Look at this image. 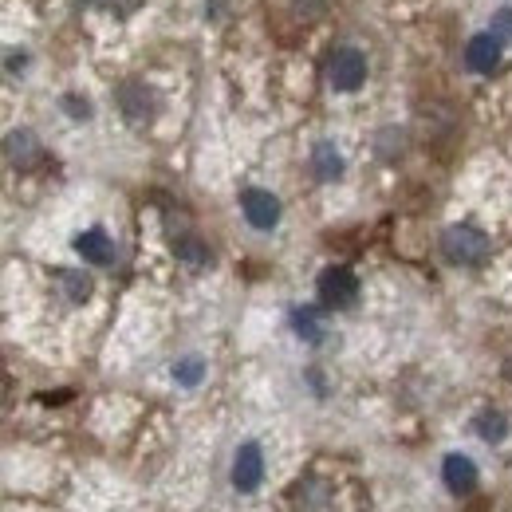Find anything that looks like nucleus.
Listing matches in <instances>:
<instances>
[{
    "label": "nucleus",
    "mask_w": 512,
    "mask_h": 512,
    "mask_svg": "<svg viewBox=\"0 0 512 512\" xmlns=\"http://www.w3.org/2000/svg\"><path fill=\"white\" fill-rule=\"evenodd\" d=\"M442 249L453 264H465V268H473V264H485V256H489V237L481 233V229H473V225H449L446 233H442Z\"/></svg>",
    "instance_id": "f257e3e1"
},
{
    "label": "nucleus",
    "mask_w": 512,
    "mask_h": 512,
    "mask_svg": "<svg viewBox=\"0 0 512 512\" xmlns=\"http://www.w3.org/2000/svg\"><path fill=\"white\" fill-rule=\"evenodd\" d=\"M363 79H367V60H363L359 48H339V52L331 56V64H327V83H331L335 91H359Z\"/></svg>",
    "instance_id": "f03ea898"
},
{
    "label": "nucleus",
    "mask_w": 512,
    "mask_h": 512,
    "mask_svg": "<svg viewBox=\"0 0 512 512\" xmlns=\"http://www.w3.org/2000/svg\"><path fill=\"white\" fill-rule=\"evenodd\" d=\"M320 300L327 308H351L359 300V280L351 268H327L320 276Z\"/></svg>",
    "instance_id": "7ed1b4c3"
},
{
    "label": "nucleus",
    "mask_w": 512,
    "mask_h": 512,
    "mask_svg": "<svg viewBox=\"0 0 512 512\" xmlns=\"http://www.w3.org/2000/svg\"><path fill=\"white\" fill-rule=\"evenodd\" d=\"M260 481H264V453L256 442H245L233 457V489L253 493V489H260Z\"/></svg>",
    "instance_id": "20e7f679"
},
{
    "label": "nucleus",
    "mask_w": 512,
    "mask_h": 512,
    "mask_svg": "<svg viewBox=\"0 0 512 512\" xmlns=\"http://www.w3.org/2000/svg\"><path fill=\"white\" fill-rule=\"evenodd\" d=\"M241 209H245L253 229H276V221H280V201L268 190H256V186L241 193Z\"/></svg>",
    "instance_id": "39448f33"
},
{
    "label": "nucleus",
    "mask_w": 512,
    "mask_h": 512,
    "mask_svg": "<svg viewBox=\"0 0 512 512\" xmlns=\"http://www.w3.org/2000/svg\"><path fill=\"white\" fill-rule=\"evenodd\" d=\"M501 48H505V44H501L497 36H489V32L473 36L469 48H465V67L477 71V75H493V71L501 67Z\"/></svg>",
    "instance_id": "423d86ee"
},
{
    "label": "nucleus",
    "mask_w": 512,
    "mask_h": 512,
    "mask_svg": "<svg viewBox=\"0 0 512 512\" xmlns=\"http://www.w3.org/2000/svg\"><path fill=\"white\" fill-rule=\"evenodd\" d=\"M442 477H446V489L453 497H469L477 489V465L465 453H449L446 465H442Z\"/></svg>",
    "instance_id": "0eeeda50"
},
{
    "label": "nucleus",
    "mask_w": 512,
    "mask_h": 512,
    "mask_svg": "<svg viewBox=\"0 0 512 512\" xmlns=\"http://www.w3.org/2000/svg\"><path fill=\"white\" fill-rule=\"evenodd\" d=\"M119 107H123V115H127L130 123H146V119L154 115V95H150L146 83L127 79V83L119 87Z\"/></svg>",
    "instance_id": "6e6552de"
},
{
    "label": "nucleus",
    "mask_w": 512,
    "mask_h": 512,
    "mask_svg": "<svg viewBox=\"0 0 512 512\" xmlns=\"http://www.w3.org/2000/svg\"><path fill=\"white\" fill-rule=\"evenodd\" d=\"M75 253L83 256L87 264H111L115 260V245H111V237L103 229H87V233L75 237Z\"/></svg>",
    "instance_id": "1a4fd4ad"
},
{
    "label": "nucleus",
    "mask_w": 512,
    "mask_h": 512,
    "mask_svg": "<svg viewBox=\"0 0 512 512\" xmlns=\"http://www.w3.org/2000/svg\"><path fill=\"white\" fill-rule=\"evenodd\" d=\"M36 158H40L36 134H32V130H12V134H8V162L24 170V166H32Z\"/></svg>",
    "instance_id": "9d476101"
},
{
    "label": "nucleus",
    "mask_w": 512,
    "mask_h": 512,
    "mask_svg": "<svg viewBox=\"0 0 512 512\" xmlns=\"http://www.w3.org/2000/svg\"><path fill=\"white\" fill-rule=\"evenodd\" d=\"M312 166H316V174H320L323 182H335V178L343 174V158H339V150H335L331 142H320V146H316Z\"/></svg>",
    "instance_id": "9b49d317"
},
{
    "label": "nucleus",
    "mask_w": 512,
    "mask_h": 512,
    "mask_svg": "<svg viewBox=\"0 0 512 512\" xmlns=\"http://www.w3.org/2000/svg\"><path fill=\"white\" fill-rule=\"evenodd\" d=\"M292 327H296V335L308 339V343H323V331H327L316 308H296V312H292Z\"/></svg>",
    "instance_id": "f8f14e48"
},
{
    "label": "nucleus",
    "mask_w": 512,
    "mask_h": 512,
    "mask_svg": "<svg viewBox=\"0 0 512 512\" xmlns=\"http://www.w3.org/2000/svg\"><path fill=\"white\" fill-rule=\"evenodd\" d=\"M477 434H481L485 442H501V438L509 434V422H505V414H497V410L481 414V418H477Z\"/></svg>",
    "instance_id": "ddd939ff"
},
{
    "label": "nucleus",
    "mask_w": 512,
    "mask_h": 512,
    "mask_svg": "<svg viewBox=\"0 0 512 512\" xmlns=\"http://www.w3.org/2000/svg\"><path fill=\"white\" fill-rule=\"evenodd\" d=\"M60 284H64L71 304H83L91 296V276H83V272H60Z\"/></svg>",
    "instance_id": "4468645a"
},
{
    "label": "nucleus",
    "mask_w": 512,
    "mask_h": 512,
    "mask_svg": "<svg viewBox=\"0 0 512 512\" xmlns=\"http://www.w3.org/2000/svg\"><path fill=\"white\" fill-rule=\"evenodd\" d=\"M201 375H205V363H201L197 355L182 359V363H174V379H178L182 386H197L201 383Z\"/></svg>",
    "instance_id": "2eb2a0df"
},
{
    "label": "nucleus",
    "mask_w": 512,
    "mask_h": 512,
    "mask_svg": "<svg viewBox=\"0 0 512 512\" xmlns=\"http://www.w3.org/2000/svg\"><path fill=\"white\" fill-rule=\"evenodd\" d=\"M489 36H497L501 44H512V8H501V12L493 16V28H489Z\"/></svg>",
    "instance_id": "dca6fc26"
},
{
    "label": "nucleus",
    "mask_w": 512,
    "mask_h": 512,
    "mask_svg": "<svg viewBox=\"0 0 512 512\" xmlns=\"http://www.w3.org/2000/svg\"><path fill=\"white\" fill-rule=\"evenodd\" d=\"M178 256H182V260H190L193 268H201V264L209 260V253H205L197 241H182V245H178Z\"/></svg>",
    "instance_id": "f3484780"
},
{
    "label": "nucleus",
    "mask_w": 512,
    "mask_h": 512,
    "mask_svg": "<svg viewBox=\"0 0 512 512\" xmlns=\"http://www.w3.org/2000/svg\"><path fill=\"white\" fill-rule=\"evenodd\" d=\"M505 375H509V379H512V359H509V363H505Z\"/></svg>",
    "instance_id": "a211bd4d"
}]
</instances>
